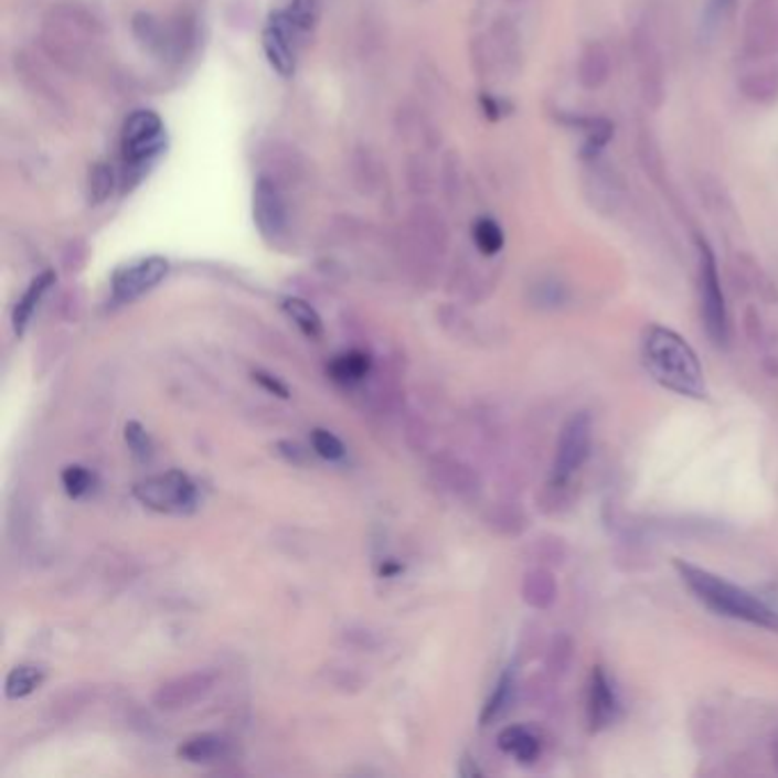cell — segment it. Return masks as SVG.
I'll return each instance as SVG.
<instances>
[{"instance_id": "obj_11", "label": "cell", "mask_w": 778, "mask_h": 778, "mask_svg": "<svg viewBox=\"0 0 778 778\" xmlns=\"http://www.w3.org/2000/svg\"><path fill=\"white\" fill-rule=\"evenodd\" d=\"M254 220L267 241L281 238L288 226L286 201L277 183L267 177H260L254 188Z\"/></svg>"}, {"instance_id": "obj_26", "label": "cell", "mask_w": 778, "mask_h": 778, "mask_svg": "<svg viewBox=\"0 0 778 778\" xmlns=\"http://www.w3.org/2000/svg\"><path fill=\"white\" fill-rule=\"evenodd\" d=\"M311 448L318 457H322L327 461H341L345 457V446H343L341 438L331 434L329 429H322V427H316L311 431Z\"/></svg>"}, {"instance_id": "obj_16", "label": "cell", "mask_w": 778, "mask_h": 778, "mask_svg": "<svg viewBox=\"0 0 778 778\" xmlns=\"http://www.w3.org/2000/svg\"><path fill=\"white\" fill-rule=\"evenodd\" d=\"M53 284H55V275L49 269V273H42L35 281H32L28 286V290L23 292V297L19 299V303L14 307V313H12V327L19 338L25 333L32 316H35L44 295L51 290Z\"/></svg>"}, {"instance_id": "obj_28", "label": "cell", "mask_w": 778, "mask_h": 778, "mask_svg": "<svg viewBox=\"0 0 778 778\" xmlns=\"http://www.w3.org/2000/svg\"><path fill=\"white\" fill-rule=\"evenodd\" d=\"M124 438H126V446H128V450L132 452L135 459H140V461L151 459V455H153L151 438H149L147 429L138 420H128L126 423Z\"/></svg>"}, {"instance_id": "obj_5", "label": "cell", "mask_w": 778, "mask_h": 778, "mask_svg": "<svg viewBox=\"0 0 778 778\" xmlns=\"http://www.w3.org/2000/svg\"><path fill=\"white\" fill-rule=\"evenodd\" d=\"M124 162L128 169H142L164 149V126L153 110H135L121 132Z\"/></svg>"}, {"instance_id": "obj_22", "label": "cell", "mask_w": 778, "mask_h": 778, "mask_svg": "<svg viewBox=\"0 0 778 778\" xmlns=\"http://www.w3.org/2000/svg\"><path fill=\"white\" fill-rule=\"evenodd\" d=\"M44 683V669L35 664L14 667L6 679V696L12 701L25 699Z\"/></svg>"}, {"instance_id": "obj_34", "label": "cell", "mask_w": 778, "mask_h": 778, "mask_svg": "<svg viewBox=\"0 0 778 778\" xmlns=\"http://www.w3.org/2000/svg\"><path fill=\"white\" fill-rule=\"evenodd\" d=\"M459 776L472 778V776H482V771L478 769L476 763H472L470 756H463V758H461V765H459Z\"/></svg>"}, {"instance_id": "obj_8", "label": "cell", "mask_w": 778, "mask_h": 778, "mask_svg": "<svg viewBox=\"0 0 778 778\" xmlns=\"http://www.w3.org/2000/svg\"><path fill=\"white\" fill-rule=\"evenodd\" d=\"M299 35H301V30L295 25L288 10L273 14L265 25V32H263L265 55H267L269 64H273V70L284 78L295 74L297 38Z\"/></svg>"}, {"instance_id": "obj_13", "label": "cell", "mask_w": 778, "mask_h": 778, "mask_svg": "<svg viewBox=\"0 0 778 778\" xmlns=\"http://www.w3.org/2000/svg\"><path fill=\"white\" fill-rule=\"evenodd\" d=\"M619 713V699L617 692L607 679V673L603 671V667H596L592 671L589 679V690H587V717H589V726L594 731L612 724L615 717Z\"/></svg>"}, {"instance_id": "obj_2", "label": "cell", "mask_w": 778, "mask_h": 778, "mask_svg": "<svg viewBox=\"0 0 778 778\" xmlns=\"http://www.w3.org/2000/svg\"><path fill=\"white\" fill-rule=\"evenodd\" d=\"M675 568H679L683 583L694 592V596L703 605H707L713 612L735 621L752 624L756 628L778 632V615L752 592L742 589L720 578V575L699 568L694 564H688L683 559L675 562Z\"/></svg>"}, {"instance_id": "obj_1", "label": "cell", "mask_w": 778, "mask_h": 778, "mask_svg": "<svg viewBox=\"0 0 778 778\" xmlns=\"http://www.w3.org/2000/svg\"><path fill=\"white\" fill-rule=\"evenodd\" d=\"M641 354H644V363L658 384L685 397H705L703 367L685 338L667 327L653 324L644 333Z\"/></svg>"}, {"instance_id": "obj_25", "label": "cell", "mask_w": 778, "mask_h": 778, "mask_svg": "<svg viewBox=\"0 0 778 778\" xmlns=\"http://www.w3.org/2000/svg\"><path fill=\"white\" fill-rule=\"evenodd\" d=\"M512 692H514V675H512V671H504L502 679L498 681V685H495V690H493V694H491V699L487 701V705H484V710H482L480 722H482L484 726L491 724V722H495V720L504 713L507 705L512 703Z\"/></svg>"}, {"instance_id": "obj_6", "label": "cell", "mask_w": 778, "mask_h": 778, "mask_svg": "<svg viewBox=\"0 0 778 778\" xmlns=\"http://www.w3.org/2000/svg\"><path fill=\"white\" fill-rule=\"evenodd\" d=\"M592 452V418L587 414L571 416L557 438L553 461V480L564 484L573 472H578Z\"/></svg>"}, {"instance_id": "obj_21", "label": "cell", "mask_w": 778, "mask_h": 778, "mask_svg": "<svg viewBox=\"0 0 778 778\" xmlns=\"http://www.w3.org/2000/svg\"><path fill=\"white\" fill-rule=\"evenodd\" d=\"M284 311L297 324V329L307 338H311V341H318V338H322V333H324L322 318L318 316V311L311 307L309 301H303L299 297H288V299H284Z\"/></svg>"}, {"instance_id": "obj_27", "label": "cell", "mask_w": 778, "mask_h": 778, "mask_svg": "<svg viewBox=\"0 0 778 778\" xmlns=\"http://www.w3.org/2000/svg\"><path fill=\"white\" fill-rule=\"evenodd\" d=\"M62 487H64L66 495L78 500V498H83L85 493L92 491L94 476L85 466H66L62 470Z\"/></svg>"}, {"instance_id": "obj_10", "label": "cell", "mask_w": 778, "mask_h": 778, "mask_svg": "<svg viewBox=\"0 0 778 778\" xmlns=\"http://www.w3.org/2000/svg\"><path fill=\"white\" fill-rule=\"evenodd\" d=\"M215 688V679L206 671H192L177 675L158 688L153 703L164 710V713H177V710L192 707L199 701H204Z\"/></svg>"}, {"instance_id": "obj_33", "label": "cell", "mask_w": 778, "mask_h": 778, "mask_svg": "<svg viewBox=\"0 0 778 778\" xmlns=\"http://www.w3.org/2000/svg\"><path fill=\"white\" fill-rule=\"evenodd\" d=\"M275 448H277V455L292 466H309L311 461L309 450H303L297 441H279Z\"/></svg>"}, {"instance_id": "obj_20", "label": "cell", "mask_w": 778, "mask_h": 778, "mask_svg": "<svg viewBox=\"0 0 778 778\" xmlns=\"http://www.w3.org/2000/svg\"><path fill=\"white\" fill-rule=\"evenodd\" d=\"M370 367H372L370 354H365L361 350H350V352H345L341 356H335L327 365V372H329V377L333 382L354 384V382H361L367 375Z\"/></svg>"}, {"instance_id": "obj_12", "label": "cell", "mask_w": 778, "mask_h": 778, "mask_svg": "<svg viewBox=\"0 0 778 778\" xmlns=\"http://www.w3.org/2000/svg\"><path fill=\"white\" fill-rule=\"evenodd\" d=\"M635 55H637V66H639L641 94H644L647 104L658 108L664 98V72H662L660 53L649 35H641V32H637Z\"/></svg>"}, {"instance_id": "obj_7", "label": "cell", "mask_w": 778, "mask_h": 778, "mask_svg": "<svg viewBox=\"0 0 778 778\" xmlns=\"http://www.w3.org/2000/svg\"><path fill=\"white\" fill-rule=\"evenodd\" d=\"M744 55L763 60L778 55V0H754L744 19Z\"/></svg>"}, {"instance_id": "obj_17", "label": "cell", "mask_w": 778, "mask_h": 778, "mask_svg": "<svg viewBox=\"0 0 778 778\" xmlns=\"http://www.w3.org/2000/svg\"><path fill=\"white\" fill-rule=\"evenodd\" d=\"M739 89L744 98L754 100V104H771L778 98V64L747 74L739 81Z\"/></svg>"}, {"instance_id": "obj_3", "label": "cell", "mask_w": 778, "mask_h": 778, "mask_svg": "<svg viewBox=\"0 0 778 778\" xmlns=\"http://www.w3.org/2000/svg\"><path fill=\"white\" fill-rule=\"evenodd\" d=\"M696 249H699V292H701L703 324L710 341L715 345H726L731 327H728V309L722 290L717 258L703 238L696 241Z\"/></svg>"}, {"instance_id": "obj_23", "label": "cell", "mask_w": 778, "mask_h": 778, "mask_svg": "<svg viewBox=\"0 0 778 778\" xmlns=\"http://www.w3.org/2000/svg\"><path fill=\"white\" fill-rule=\"evenodd\" d=\"M555 596H557V585L548 571L539 568V571H532L525 575L523 598L527 605L544 610V607H548L555 600Z\"/></svg>"}, {"instance_id": "obj_15", "label": "cell", "mask_w": 778, "mask_h": 778, "mask_svg": "<svg viewBox=\"0 0 778 778\" xmlns=\"http://www.w3.org/2000/svg\"><path fill=\"white\" fill-rule=\"evenodd\" d=\"M612 76V57L607 53L605 44L592 42L578 62V81L585 89H600Z\"/></svg>"}, {"instance_id": "obj_18", "label": "cell", "mask_w": 778, "mask_h": 778, "mask_svg": "<svg viewBox=\"0 0 778 778\" xmlns=\"http://www.w3.org/2000/svg\"><path fill=\"white\" fill-rule=\"evenodd\" d=\"M568 121L575 128H580L585 135V142H583L585 158H596L607 147V142L615 138V124L603 117H575V119L571 117Z\"/></svg>"}, {"instance_id": "obj_14", "label": "cell", "mask_w": 778, "mask_h": 778, "mask_svg": "<svg viewBox=\"0 0 778 778\" xmlns=\"http://www.w3.org/2000/svg\"><path fill=\"white\" fill-rule=\"evenodd\" d=\"M231 739L220 733H199L181 742L177 756L192 765H213L231 756Z\"/></svg>"}, {"instance_id": "obj_19", "label": "cell", "mask_w": 778, "mask_h": 778, "mask_svg": "<svg viewBox=\"0 0 778 778\" xmlns=\"http://www.w3.org/2000/svg\"><path fill=\"white\" fill-rule=\"evenodd\" d=\"M498 747H500L504 754L514 756V758L521 760V763H532V760L539 756L541 744H539L536 735H534L530 728H525V726H510V728H504V731L498 735Z\"/></svg>"}, {"instance_id": "obj_9", "label": "cell", "mask_w": 778, "mask_h": 778, "mask_svg": "<svg viewBox=\"0 0 778 778\" xmlns=\"http://www.w3.org/2000/svg\"><path fill=\"white\" fill-rule=\"evenodd\" d=\"M169 273V263L162 256L140 258L124 265L113 275V297L119 303H128L151 292Z\"/></svg>"}, {"instance_id": "obj_31", "label": "cell", "mask_w": 778, "mask_h": 778, "mask_svg": "<svg viewBox=\"0 0 778 778\" xmlns=\"http://www.w3.org/2000/svg\"><path fill=\"white\" fill-rule=\"evenodd\" d=\"M737 0H707L705 3V10H703V28L705 30H715L726 17L728 12L735 8Z\"/></svg>"}, {"instance_id": "obj_32", "label": "cell", "mask_w": 778, "mask_h": 778, "mask_svg": "<svg viewBox=\"0 0 778 778\" xmlns=\"http://www.w3.org/2000/svg\"><path fill=\"white\" fill-rule=\"evenodd\" d=\"M252 377H254V382H256L263 391H267L269 395H277V397H281V399H288V397H290V388H288L281 380H277L275 375H269V372H265V370H254Z\"/></svg>"}, {"instance_id": "obj_4", "label": "cell", "mask_w": 778, "mask_h": 778, "mask_svg": "<svg viewBox=\"0 0 778 778\" xmlns=\"http://www.w3.org/2000/svg\"><path fill=\"white\" fill-rule=\"evenodd\" d=\"M132 495L158 514H190L199 493L183 470H167L132 487Z\"/></svg>"}, {"instance_id": "obj_29", "label": "cell", "mask_w": 778, "mask_h": 778, "mask_svg": "<svg viewBox=\"0 0 778 778\" xmlns=\"http://www.w3.org/2000/svg\"><path fill=\"white\" fill-rule=\"evenodd\" d=\"M113 183H115V174L110 164L106 162L94 164L89 174V196L94 204H104V201L113 194Z\"/></svg>"}, {"instance_id": "obj_30", "label": "cell", "mask_w": 778, "mask_h": 778, "mask_svg": "<svg viewBox=\"0 0 778 778\" xmlns=\"http://www.w3.org/2000/svg\"><path fill=\"white\" fill-rule=\"evenodd\" d=\"M288 14L301 32H309L318 19V3L316 0H292Z\"/></svg>"}, {"instance_id": "obj_24", "label": "cell", "mask_w": 778, "mask_h": 778, "mask_svg": "<svg viewBox=\"0 0 778 778\" xmlns=\"http://www.w3.org/2000/svg\"><path fill=\"white\" fill-rule=\"evenodd\" d=\"M472 241L484 256H495L504 247V231L491 217H480L472 224Z\"/></svg>"}]
</instances>
